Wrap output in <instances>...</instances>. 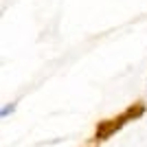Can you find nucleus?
I'll use <instances>...</instances> for the list:
<instances>
[{"instance_id": "2", "label": "nucleus", "mask_w": 147, "mask_h": 147, "mask_svg": "<svg viewBox=\"0 0 147 147\" xmlns=\"http://www.w3.org/2000/svg\"><path fill=\"white\" fill-rule=\"evenodd\" d=\"M13 110H16V105H9V108H5V110H2V117H7V114H11Z\"/></svg>"}, {"instance_id": "1", "label": "nucleus", "mask_w": 147, "mask_h": 147, "mask_svg": "<svg viewBox=\"0 0 147 147\" xmlns=\"http://www.w3.org/2000/svg\"><path fill=\"white\" fill-rule=\"evenodd\" d=\"M125 119H129L127 117V112L123 114V117H119V119H110V121H103L101 125L97 127V141H103V138H108V136L112 134V132H117L119 127H123V123H125Z\"/></svg>"}]
</instances>
